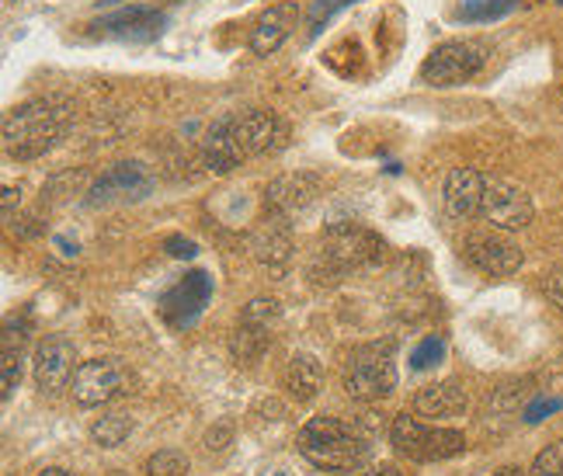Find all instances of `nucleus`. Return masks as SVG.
<instances>
[{"label":"nucleus","mask_w":563,"mask_h":476,"mask_svg":"<svg viewBox=\"0 0 563 476\" xmlns=\"http://www.w3.org/2000/svg\"><path fill=\"white\" fill-rule=\"evenodd\" d=\"M70 125V104L63 98H32L4 115V154L11 160H35L63 140Z\"/></svg>","instance_id":"f257e3e1"},{"label":"nucleus","mask_w":563,"mask_h":476,"mask_svg":"<svg viewBox=\"0 0 563 476\" xmlns=\"http://www.w3.org/2000/svg\"><path fill=\"white\" fill-rule=\"evenodd\" d=\"M296 449L317 469L352 473L369 460V435L341 418H313L296 435Z\"/></svg>","instance_id":"f03ea898"},{"label":"nucleus","mask_w":563,"mask_h":476,"mask_svg":"<svg viewBox=\"0 0 563 476\" xmlns=\"http://www.w3.org/2000/svg\"><path fill=\"white\" fill-rule=\"evenodd\" d=\"M397 389V362H394V344H362L344 362V394L352 400L373 403L383 400Z\"/></svg>","instance_id":"7ed1b4c3"},{"label":"nucleus","mask_w":563,"mask_h":476,"mask_svg":"<svg viewBox=\"0 0 563 476\" xmlns=\"http://www.w3.org/2000/svg\"><path fill=\"white\" fill-rule=\"evenodd\" d=\"M389 439H394L397 452L415 463H442L466 452V435L456 428H435L424 424L418 418H394V428H389Z\"/></svg>","instance_id":"20e7f679"},{"label":"nucleus","mask_w":563,"mask_h":476,"mask_svg":"<svg viewBox=\"0 0 563 476\" xmlns=\"http://www.w3.org/2000/svg\"><path fill=\"white\" fill-rule=\"evenodd\" d=\"M133 389H136V376L122 358L80 362V369L70 383V394L80 407H104L119 397H129Z\"/></svg>","instance_id":"39448f33"},{"label":"nucleus","mask_w":563,"mask_h":476,"mask_svg":"<svg viewBox=\"0 0 563 476\" xmlns=\"http://www.w3.org/2000/svg\"><path fill=\"white\" fill-rule=\"evenodd\" d=\"M484 63H487V49L481 42H470V38L442 42V46L431 49V56L424 59L421 80L431 84V88H456V84H466L481 74Z\"/></svg>","instance_id":"423d86ee"},{"label":"nucleus","mask_w":563,"mask_h":476,"mask_svg":"<svg viewBox=\"0 0 563 476\" xmlns=\"http://www.w3.org/2000/svg\"><path fill=\"white\" fill-rule=\"evenodd\" d=\"M282 320V310L275 299H251L241 320H236V331L230 337V352L236 365H254L268 348H272V334Z\"/></svg>","instance_id":"0eeeda50"},{"label":"nucleus","mask_w":563,"mask_h":476,"mask_svg":"<svg viewBox=\"0 0 563 476\" xmlns=\"http://www.w3.org/2000/svg\"><path fill=\"white\" fill-rule=\"evenodd\" d=\"M532 215H536L532 195L522 185H515L508 178L487 175L484 202H481V220H487L494 230L515 233V230H526L532 223Z\"/></svg>","instance_id":"6e6552de"},{"label":"nucleus","mask_w":563,"mask_h":476,"mask_svg":"<svg viewBox=\"0 0 563 476\" xmlns=\"http://www.w3.org/2000/svg\"><path fill=\"white\" fill-rule=\"evenodd\" d=\"M463 254L476 272H484L490 278H508L526 262L522 247H518L505 230H494V226L470 233L463 244Z\"/></svg>","instance_id":"1a4fd4ad"},{"label":"nucleus","mask_w":563,"mask_h":476,"mask_svg":"<svg viewBox=\"0 0 563 476\" xmlns=\"http://www.w3.org/2000/svg\"><path fill=\"white\" fill-rule=\"evenodd\" d=\"M383 251V244L376 241V236L369 230H362L355 223H341V226H331L328 236H323V265H328L334 275L349 272V268H362L376 262Z\"/></svg>","instance_id":"9d476101"},{"label":"nucleus","mask_w":563,"mask_h":476,"mask_svg":"<svg viewBox=\"0 0 563 476\" xmlns=\"http://www.w3.org/2000/svg\"><path fill=\"white\" fill-rule=\"evenodd\" d=\"M227 119H230L233 136H236V143H241V150L247 157L275 154V150H282L289 140L286 122H282L275 112H268V108H247V112H233Z\"/></svg>","instance_id":"9b49d317"},{"label":"nucleus","mask_w":563,"mask_h":476,"mask_svg":"<svg viewBox=\"0 0 563 476\" xmlns=\"http://www.w3.org/2000/svg\"><path fill=\"white\" fill-rule=\"evenodd\" d=\"M35 386L42 389V394H59V389H67L77 376V348L70 337L63 334H53L46 337L35 348Z\"/></svg>","instance_id":"f8f14e48"},{"label":"nucleus","mask_w":563,"mask_h":476,"mask_svg":"<svg viewBox=\"0 0 563 476\" xmlns=\"http://www.w3.org/2000/svg\"><path fill=\"white\" fill-rule=\"evenodd\" d=\"M320 195V181L307 170H296V175H282L268 185L265 191V209L268 215H278V220H292V215L307 212Z\"/></svg>","instance_id":"ddd939ff"},{"label":"nucleus","mask_w":563,"mask_h":476,"mask_svg":"<svg viewBox=\"0 0 563 476\" xmlns=\"http://www.w3.org/2000/svg\"><path fill=\"white\" fill-rule=\"evenodd\" d=\"M247 160V154L241 150V143H236L233 129H230V119H216L206 136L199 140V164L209 170V175H230V170H236Z\"/></svg>","instance_id":"4468645a"},{"label":"nucleus","mask_w":563,"mask_h":476,"mask_svg":"<svg viewBox=\"0 0 563 476\" xmlns=\"http://www.w3.org/2000/svg\"><path fill=\"white\" fill-rule=\"evenodd\" d=\"M484 185H487V175H481L476 167L449 170L445 188H442V202H445V212L452 215V220H470V215H481Z\"/></svg>","instance_id":"2eb2a0df"},{"label":"nucleus","mask_w":563,"mask_h":476,"mask_svg":"<svg viewBox=\"0 0 563 476\" xmlns=\"http://www.w3.org/2000/svg\"><path fill=\"white\" fill-rule=\"evenodd\" d=\"M296 18H299V11H296L292 0H282V4L268 8L262 18L254 21V29H251V38H247L251 53L254 56H272V53H278L289 42V35L296 29Z\"/></svg>","instance_id":"dca6fc26"},{"label":"nucleus","mask_w":563,"mask_h":476,"mask_svg":"<svg viewBox=\"0 0 563 476\" xmlns=\"http://www.w3.org/2000/svg\"><path fill=\"white\" fill-rule=\"evenodd\" d=\"M251 254L262 262L265 268H282L292 254V236H289V220H278V215H268V220L251 233Z\"/></svg>","instance_id":"f3484780"},{"label":"nucleus","mask_w":563,"mask_h":476,"mask_svg":"<svg viewBox=\"0 0 563 476\" xmlns=\"http://www.w3.org/2000/svg\"><path fill=\"white\" fill-rule=\"evenodd\" d=\"M282 386H286V394L296 400V403H310L317 400V394L323 389V365L317 355L310 352H296L286 365V373H282Z\"/></svg>","instance_id":"a211bd4d"},{"label":"nucleus","mask_w":563,"mask_h":476,"mask_svg":"<svg viewBox=\"0 0 563 476\" xmlns=\"http://www.w3.org/2000/svg\"><path fill=\"white\" fill-rule=\"evenodd\" d=\"M206 299H209V275L206 272H191L164 296V317L170 320V317H175V310H181L178 328H185V323H191L195 317L202 313Z\"/></svg>","instance_id":"6ab92c4d"},{"label":"nucleus","mask_w":563,"mask_h":476,"mask_svg":"<svg viewBox=\"0 0 563 476\" xmlns=\"http://www.w3.org/2000/svg\"><path fill=\"white\" fill-rule=\"evenodd\" d=\"M466 407H470L466 389L460 383H452V379L431 383L415 397V410L421 418H460Z\"/></svg>","instance_id":"aec40b11"},{"label":"nucleus","mask_w":563,"mask_h":476,"mask_svg":"<svg viewBox=\"0 0 563 476\" xmlns=\"http://www.w3.org/2000/svg\"><path fill=\"white\" fill-rule=\"evenodd\" d=\"M161 25H164V18L157 14V11H146V8H129V11H119V14H112V18H104V21H98V32H104V35H129V38H136L140 35V29H146L150 35H157L161 32Z\"/></svg>","instance_id":"412c9836"},{"label":"nucleus","mask_w":563,"mask_h":476,"mask_svg":"<svg viewBox=\"0 0 563 476\" xmlns=\"http://www.w3.org/2000/svg\"><path fill=\"white\" fill-rule=\"evenodd\" d=\"M25 337H29V323L21 320L14 328V317L8 320L4 328V400H11V394L21 383V358H25Z\"/></svg>","instance_id":"4be33fe9"},{"label":"nucleus","mask_w":563,"mask_h":476,"mask_svg":"<svg viewBox=\"0 0 563 476\" xmlns=\"http://www.w3.org/2000/svg\"><path fill=\"white\" fill-rule=\"evenodd\" d=\"M133 181H146L143 167H140V164H119V167L112 170V175H104V178L95 185L91 202H108V199H112V191L129 195V191H133Z\"/></svg>","instance_id":"5701e85b"},{"label":"nucleus","mask_w":563,"mask_h":476,"mask_svg":"<svg viewBox=\"0 0 563 476\" xmlns=\"http://www.w3.org/2000/svg\"><path fill=\"white\" fill-rule=\"evenodd\" d=\"M133 418L129 414H104V418H98L95 421V428H91V439L101 445V449H119L129 435H133Z\"/></svg>","instance_id":"b1692460"},{"label":"nucleus","mask_w":563,"mask_h":476,"mask_svg":"<svg viewBox=\"0 0 563 476\" xmlns=\"http://www.w3.org/2000/svg\"><path fill=\"white\" fill-rule=\"evenodd\" d=\"M188 456L178 449H161L146 460V476H185Z\"/></svg>","instance_id":"393cba45"},{"label":"nucleus","mask_w":563,"mask_h":476,"mask_svg":"<svg viewBox=\"0 0 563 476\" xmlns=\"http://www.w3.org/2000/svg\"><path fill=\"white\" fill-rule=\"evenodd\" d=\"M532 476H563V439L539 452L532 463Z\"/></svg>","instance_id":"a878e982"},{"label":"nucleus","mask_w":563,"mask_h":476,"mask_svg":"<svg viewBox=\"0 0 563 476\" xmlns=\"http://www.w3.org/2000/svg\"><path fill=\"white\" fill-rule=\"evenodd\" d=\"M442 358H445V341L442 337H428V341L418 344L415 355H410V365H415V369H431V365H439Z\"/></svg>","instance_id":"bb28decb"},{"label":"nucleus","mask_w":563,"mask_h":476,"mask_svg":"<svg viewBox=\"0 0 563 476\" xmlns=\"http://www.w3.org/2000/svg\"><path fill=\"white\" fill-rule=\"evenodd\" d=\"M511 4H515V0H470L466 8H460V18H466V21L497 18V14H505Z\"/></svg>","instance_id":"cd10ccee"},{"label":"nucleus","mask_w":563,"mask_h":476,"mask_svg":"<svg viewBox=\"0 0 563 476\" xmlns=\"http://www.w3.org/2000/svg\"><path fill=\"white\" fill-rule=\"evenodd\" d=\"M543 292H547V299L553 302V307L563 313V268H553V272L543 278Z\"/></svg>","instance_id":"c85d7f7f"},{"label":"nucleus","mask_w":563,"mask_h":476,"mask_svg":"<svg viewBox=\"0 0 563 476\" xmlns=\"http://www.w3.org/2000/svg\"><path fill=\"white\" fill-rule=\"evenodd\" d=\"M167 254L170 257H195V254H199V247H195L191 241H185V236H167Z\"/></svg>","instance_id":"c756f323"},{"label":"nucleus","mask_w":563,"mask_h":476,"mask_svg":"<svg viewBox=\"0 0 563 476\" xmlns=\"http://www.w3.org/2000/svg\"><path fill=\"white\" fill-rule=\"evenodd\" d=\"M230 435H233V431H230V424H220V428H212L209 435H206V449H209V452H220V449H227V445H230Z\"/></svg>","instance_id":"7c9ffc66"},{"label":"nucleus","mask_w":563,"mask_h":476,"mask_svg":"<svg viewBox=\"0 0 563 476\" xmlns=\"http://www.w3.org/2000/svg\"><path fill=\"white\" fill-rule=\"evenodd\" d=\"M560 407V400H553V403H536L532 410H526V421H539V414H550V410H556Z\"/></svg>","instance_id":"2f4dec72"},{"label":"nucleus","mask_w":563,"mask_h":476,"mask_svg":"<svg viewBox=\"0 0 563 476\" xmlns=\"http://www.w3.org/2000/svg\"><path fill=\"white\" fill-rule=\"evenodd\" d=\"M38 476H74V473H67V469H59V466H49V469H42Z\"/></svg>","instance_id":"473e14b6"},{"label":"nucleus","mask_w":563,"mask_h":476,"mask_svg":"<svg viewBox=\"0 0 563 476\" xmlns=\"http://www.w3.org/2000/svg\"><path fill=\"white\" fill-rule=\"evenodd\" d=\"M494 476H522V469H515V466H505V469H497Z\"/></svg>","instance_id":"72a5a7b5"},{"label":"nucleus","mask_w":563,"mask_h":476,"mask_svg":"<svg viewBox=\"0 0 563 476\" xmlns=\"http://www.w3.org/2000/svg\"><path fill=\"white\" fill-rule=\"evenodd\" d=\"M376 476H400V473H397L394 466H379V469H376Z\"/></svg>","instance_id":"f704fd0d"}]
</instances>
